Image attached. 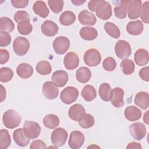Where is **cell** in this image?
Here are the masks:
<instances>
[{
	"label": "cell",
	"instance_id": "6da1fadb",
	"mask_svg": "<svg viewBox=\"0 0 149 149\" xmlns=\"http://www.w3.org/2000/svg\"><path fill=\"white\" fill-rule=\"evenodd\" d=\"M2 121L5 126L8 129H14L17 127L21 122V116L14 109H8L4 112Z\"/></svg>",
	"mask_w": 149,
	"mask_h": 149
},
{
	"label": "cell",
	"instance_id": "7a4b0ae2",
	"mask_svg": "<svg viewBox=\"0 0 149 149\" xmlns=\"http://www.w3.org/2000/svg\"><path fill=\"white\" fill-rule=\"evenodd\" d=\"M30 48L29 40L23 37H17L13 43V48L15 54L19 56H23L27 54Z\"/></svg>",
	"mask_w": 149,
	"mask_h": 149
},
{
	"label": "cell",
	"instance_id": "3957f363",
	"mask_svg": "<svg viewBox=\"0 0 149 149\" xmlns=\"http://www.w3.org/2000/svg\"><path fill=\"white\" fill-rule=\"evenodd\" d=\"M85 63L88 66H96L101 61V56L100 52L95 49L91 48L86 51L83 57Z\"/></svg>",
	"mask_w": 149,
	"mask_h": 149
},
{
	"label": "cell",
	"instance_id": "277c9868",
	"mask_svg": "<svg viewBox=\"0 0 149 149\" xmlns=\"http://www.w3.org/2000/svg\"><path fill=\"white\" fill-rule=\"evenodd\" d=\"M79 95L78 90L73 86H68L64 88L61 93L60 98L65 104H70L74 102Z\"/></svg>",
	"mask_w": 149,
	"mask_h": 149
},
{
	"label": "cell",
	"instance_id": "5b68a950",
	"mask_svg": "<svg viewBox=\"0 0 149 149\" xmlns=\"http://www.w3.org/2000/svg\"><path fill=\"white\" fill-rule=\"evenodd\" d=\"M23 130L26 136L30 139L37 138L41 133V127L34 121L26 120L24 122Z\"/></svg>",
	"mask_w": 149,
	"mask_h": 149
},
{
	"label": "cell",
	"instance_id": "8992f818",
	"mask_svg": "<svg viewBox=\"0 0 149 149\" xmlns=\"http://www.w3.org/2000/svg\"><path fill=\"white\" fill-rule=\"evenodd\" d=\"M115 52L118 58L122 59H127L132 53L130 44L122 40L118 41L115 45Z\"/></svg>",
	"mask_w": 149,
	"mask_h": 149
},
{
	"label": "cell",
	"instance_id": "52a82bcc",
	"mask_svg": "<svg viewBox=\"0 0 149 149\" xmlns=\"http://www.w3.org/2000/svg\"><path fill=\"white\" fill-rule=\"evenodd\" d=\"M68 133L65 129L58 127L55 129L51 133V140L52 144L59 147L63 146L68 138Z\"/></svg>",
	"mask_w": 149,
	"mask_h": 149
},
{
	"label": "cell",
	"instance_id": "ba28073f",
	"mask_svg": "<svg viewBox=\"0 0 149 149\" xmlns=\"http://www.w3.org/2000/svg\"><path fill=\"white\" fill-rule=\"evenodd\" d=\"M95 13L96 15L100 19L108 20L111 17L112 14L111 4L107 1L101 0L96 8Z\"/></svg>",
	"mask_w": 149,
	"mask_h": 149
},
{
	"label": "cell",
	"instance_id": "9c48e42d",
	"mask_svg": "<svg viewBox=\"0 0 149 149\" xmlns=\"http://www.w3.org/2000/svg\"><path fill=\"white\" fill-rule=\"evenodd\" d=\"M70 47L69 40L64 36H59L53 41V48L56 54H64Z\"/></svg>",
	"mask_w": 149,
	"mask_h": 149
},
{
	"label": "cell",
	"instance_id": "30bf717a",
	"mask_svg": "<svg viewBox=\"0 0 149 149\" xmlns=\"http://www.w3.org/2000/svg\"><path fill=\"white\" fill-rule=\"evenodd\" d=\"M42 93L47 99L54 100L58 97L59 89L54 82L47 81L43 84Z\"/></svg>",
	"mask_w": 149,
	"mask_h": 149
},
{
	"label": "cell",
	"instance_id": "8fae6325",
	"mask_svg": "<svg viewBox=\"0 0 149 149\" xmlns=\"http://www.w3.org/2000/svg\"><path fill=\"white\" fill-rule=\"evenodd\" d=\"M129 132L135 140H141L146 134V129L143 123L135 122L129 126Z\"/></svg>",
	"mask_w": 149,
	"mask_h": 149
},
{
	"label": "cell",
	"instance_id": "7c38bea8",
	"mask_svg": "<svg viewBox=\"0 0 149 149\" xmlns=\"http://www.w3.org/2000/svg\"><path fill=\"white\" fill-rule=\"evenodd\" d=\"M84 142V136L79 131H73L69 137L68 144L70 148L72 149H77L80 148Z\"/></svg>",
	"mask_w": 149,
	"mask_h": 149
},
{
	"label": "cell",
	"instance_id": "4fadbf2b",
	"mask_svg": "<svg viewBox=\"0 0 149 149\" xmlns=\"http://www.w3.org/2000/svg\"><path fill=\"white\" fill-rule=\"evenodd\" d=\"M141 5V1L140 0H132L129 1L127 10L129 19H136L140 16Z\"/></svg>",
	"mask_w": 149,
	"mask_h": 149
},
{
	"label": "cell",
	"instance_id": "5bb4252c",
	"mask_svg": "<svg viewBox=\"0 0 149 149\" xmlns=\"http://www.w3.org/2000/svg\"><path fill=\"white\" fill-rule=\"evenodd\" d=\"M63 64L65 68L68 70H73L77 68L79 64L78 55L73 52H68L64 57Z\"/></svg>",
	"mask_w": 149,
	"mask_h": 149
},
{
	"label": "cell",
	"instance_id": "9a60e30c",
	"mask_svg": "<svg viewBox=\"0 0 149 149\" xmlns=\"http://www.w3.org/2000/svg\"><path fill=\"white\" fill-rule=\"evenodd\" d=\"M42 33L47 37H53L58 31V25L51 20H45L41 26Z\"/></svg>",
	"mask_w": 149,
	"mask_h": 149
},
{
	"label": "cell",
	"instance_id": "2e32d148",
	"mask_svg": "<svg viewBox=\"0 0 149 149\" xmlns=\"http://www.w3.org/2000/svg\"><path fill=\"white\" fill-rule=\"evenodd\" d=\"M78 19L81 24L87 26H93L97 22L95 15L87 10H83L79 13Z\"/></svg>",
	"mask_w": 149,
	"mask_h": 149
},
{
	"label": "cell",
	"instance_id": "e0dca14e",
	"mask_svg": "<svg viewBox=\"0 0 149 149\" xmlns=\"http://www.w3.org/2000/svg\"><path fill=\"white\" fill-rule=\"evenodd\" d=\"M124 91L120 87H115L112 90V96L111 100V104L116 108H120L123 106Z\"/></svg>",
	"mask_w": 149,
	"mask_h": 149
},
{
	"label": "cell",
	"instance_id": "ac0fdd59",
	"mask_svg": "<svg viewBox=\"0 0 149 149\" xmlns=\"http://www.w3.org/2000/svg\"><path fill=\"white\" fill-rule=\"evenodd\" d=\"M68 74L64 70H56L52 75V80L58 87H63L68 82Z\"/></svg>",
	"mask_w": 149,
	"mask_h": 149
},
{
	"label": "cell",
	"instance_id": "d6986e66",
	"mask_svg": "<svg viewBox=\"0 0 149 149\" xmlns=\"http://www.w3.org/2000/svg\"><path fill=\"white\" fill-rule=\"evenodd\" d=\"M13 137L15 142L20 147H25L30 143V139L26 136L23 129L22 128H19L14 131Z\"/></svg>",
	"mask_w": 149,
	"mask_h": 149
},
{
	"label": "cell",
	"instance_id": "ffe728a7",
	"mask_svg": "<svg viewBox=\"0 0 149 149\" xmlns=\"http://www.w3.org/2000/svg\"><path fill=\"white\" fill-rule=\"evenodd\" d=\"M135 63L139 66H144L147 65L149 61V55L148 51L144 48L137 49L134 56Z\"/></svg>",
	"mask_w": 149,
	"mask_h": 149
},
{
	"label": "cell",
	"instance_id": "44dd1931",
	"mask_svg": "<svg viewBox=\"0 0 149 149\" xmlns=\"http://www.w3.org/2000/svg\"><path fill=\"white\" fill-rule=\"evenodd\" d=\"M124 115L128 120L133 122L140 119L141 116V111L134 106H129L125 109Z\"/></svg>",
	"mask_w": 149,
	"mask_h": 149
},
{
	"label": "cell",
	"instance_id": "7402d4cb",
	"mask_svg": "<svg viewBox=\"0 0 149 149\" xmlns=\"http://www.w3.org/2000/svg\"><path fill=\"white\" fill-rule=\"evenodd\" d=\"M134 104L145 110L148 108L149 105V95L147 92L140 91L138 93L134 99Z\"/></svg>",
	"mask_w": 149,
	"mask_h": 149
},
{
	"label": "cell",
	"instance_id": "603a6c76",
	"mask_svg": "<svg viewBox=\"0 0 149 149\" xmlns=\"http://www.w3.org/2000/svg\"><path fill=\"white\" fill-rule=\"evenodd\" d=\"M16 73L20 77L26 79L32 76L33 73V69L30 65L27 63H22L17 66L16 68Z\"/></svg>",
	"mask_w": 149,
	"mask_h": 149
},
{
	"label": "cell",
	"instance_id": "cb8c5ba5",
	"mask_svg": "<svg viewBox=\"0 0 149 149\" xmlns=\"http://www.w3.org/2000/svg\"><path fill=\"white\" fill-rule=\"evenodd\" d=\"M86 113L83 106L79 104H76L72 105L69 109V117L74 121H77L79 119Z\"/></svg>",
	"mask_w": 149,
	"mask_h": 149
},
{
	"label": "cell",
	"instance_id": "d4e9b609",
	"mask_svg": "<svg viewBox=\"0 0 149 149\" xmlns=\"http://www.w3.org/2000/svg\"><path fill=\"white\" fill-rule=\"evenodd\" d=\"M127 33L131 35L137 36L140 34L143 31V24L140 20L129 22L126 26Z\"/></svg>",
	"mask_w": 149,
	"mask_h": 149
},
{
	"label": "cell",
	"instance_id": "484cf974",
	"mask_svg": "<svg viewBox=\"0 0 149 149\" xmlns=\"http://www.w3.org/2000/svg\"><path fill=\"white\" fill-rule=\"evenodd\" d=\"M33 9L36 15L42 18L47 17L49 13L46 3L42 1H36L33 6Z\"/></svg>",
	"mask_w": 149,
	"mask_h": 149
},
{
	"label": "cell",
	"instance_id": "4316f807",
	"mask_svg": "<svg viewBox=\"0 0 149 149\" xmlns=\"http://www.w3.org/2000/svg\"><path fill=\"white\" fill-rule=\"evenodd\" d=\"M98 93L101 99L104 101H109L112 96V90L107 83H102L98 89Z\"/></svg>",
	"mask_w": 149,
	"mask_h": 149
},
{
	"label": "cell",
	"instance_id": "83f0119b",
	"mask_svg": "<svg viewBox=\"0 0 149 149\" xmlns=\"http://www.w3.org/2000/svg\"><path fill=\"white\" fill-rule=\"evenodd\" d=\"M80 36L83 40L92 41L95 40L98 36L97 30L91 27H84L80 30Z\"/></svg>",
	"mask_w": 149,
	"mask_h": 149
},
{
	"label": "cell",
	"instance_id": "f1b7e54d",
	"mask_svg": "<svg viewBox=\"0 0 149 149\" xmlns=\"http://www.w3.org/2000/svg\"><path fill=\"white\" fill-rule=\"evenodd\" d=\"M91 73L90 70L87 67H80L76 71V77L78 81L81 83H86L91 78Z\"/></svg>",
	"mask_w": 149,
	"mask_h": 149
},
{
	"label": "cell",
	"instance_id": "f546056e",
	"mask_svg": "<svg viewBox=\"0 0 149 149\" xmlns=\"http://www.w3.org/2000/svg\"><path fill=\"white\" fill-rule=\"evenodd\" d=\"M81 95L86 101L90 102L95 98L97 91L93 86L86 85L81 90Z\"/></svg>",
	"mask_w": 149,
	"mask_h": 149
},
{
	"label": "cell",
	"instance_id": "4dcf8cb0",
	"mask_svg": "<svg viewBox=\"0 0 149 149\" xmlns=\"http://www.w3.org/2000/svg\"><path fill=\"white\" fill-rule=\"evenodd\" d=\"M76 20V16L74 13L70 10L63 12L59 16V21L63 26L72 24Z\"/></svg>",
	"mask_w": 149,
	"mask_h": 149
},
{
	"label": "cell",
	"instance_id": "1f68e13d",
	"mask_svg": "<svg viewBox=\"0 0 149 149\" xmlns=\"http://www.w3.org/2000/svg\"><path fill=\"white\" fill-rule=\"evenodd\" d=\"M44 126L48 129H54L59 124V118L54 114H48L44 116L43 119Z\"/></svg>",
	"mask_w": 149,
	"mask_h": 149
},
{
	"label": "cell",
	"instance_id": "d6a6232c",
	"mask_svg": "<svg viewBox=\"0 0 149 149\" xmlns=\"http://www.w3.org/2000/svg\"><path fill=\"white\" fill-rule=\"evenodd\" d=\"M79 125L84 129L91 127L95 122L94 117L89 113H84L77 120Z\"/></svg>",
	"mask_w": 149,
	"mask_h": 149
},
{
	"label": "cell",
	"instance_id": "836d02e7",
	"mask_svg": "<svg viewBox=\"0 0 149 149\" xmlns=\"http://www.w3.org/2000/svg\"><path fill=\"white\" fill-rule=\"evenodd\" d=\"M129 1H120L119 5L114 8L115 15L116 17L120 19L126 17Z\"/></svg>",
	"mask_w": 149,
	"mask_h": 149
},
{
	"label": "cell",
	"instance_id": "e575fe53",
	"mask_svg": "<svg viewBox=\"0 0 149 149\" xmlns=\"http://www.w3.org/2000/svg\"><path fill=\"white\" fill-rule=\"evenodd\" d=\"M36 69L37 73L40 74L45 76L49 74L51 72L52 67L48 61H41L37 63Z\"/></svg>",
	"mask_w": 149,
	"mask_h": 149
},
{
	"label": "cell",
	"instance_id": "d590c367",
	"mask_svg": "<svg viewBox=\"0 0 149 149\" xmlns=\"http://www.w3.org/2000/svg\"><path fill=\"white\" fill-rule=\"evenodd\" d=\"M15 29L13 21L7 17H2L0 19V30L8 33L12 32Z\"/></svg>",
	"mask_w": 149,
	"mask_h": 149
},
{
	"label": "cell",
	"instance_id": "8d00e7d4",
	"mask_svg": "<svg viewBox=\"0 0 149 149\" xmlns=\"http://www.w3.org/2000/svg\"><path fill=\"white\" fill-rule=\"evenodd\" d=\"M105 31L112 37L118 38L120 35V32L118 27L113 23L108 22L104 24Z\"/></svg>",
	"mask_w": 149,
	"mask_h": 149
},
{
	"label": "cell",
	"instance_id": "74e56055",
	"mask_svg": "<svg viewBox=\"0 0 149 149\" xmlns=\"http://www.w3.org/2000/svg\"><path fill=\"white\" fill-rule=\"evenodd\" d=\"M120 68L122 72L126 75L132 74L135 69V65L133 61L129 59H123L120 64Z\"/></svg>",
	"mask_w": 149,
	"mask_h": 149
},
{
	"label": "cell",
	"instance_id": "f35d334b",
	"mask_svg": "<svg viewBox=\"0 0 149 149\" xmlns=\"http://www.w3.org/2000/svg\"><path fill=\"white\" fill-rule=\"evenodd\" d=\"M11 143V139L8 131L6 129L0 130V148L6 149L8 148Z\"/></svg>",
	"mask_w": 149,
	"mask_h": 149
},
{
	"label": "cell",
	"instance_id": "ab89813d",
	"mask_svg": "<svg viewBox=\"0 0 149 149\" xmlns=\"http://www.w3.org/2000/svg\"><path fill=\"white\" fill-rule=\"evenodd\" d=\"M13 76L12 70L7 67L1 68L0 69V81L3 83H6L11 80Z\"/></svg>",
	"mask_w": 149,
	"mask_h": 149
},
{
	"label": "cell",
	"instance_id": "60d3db41",
	"mask_svg": "<svg viewBox=\"0 0 149 149\" xmlns=\"http://www.w3.org/2000/svg\"><path fill=\"white\" fill-rule=\"evenodd\" d=\"M17 28L19 33L22 35H28L33 30L32 25L29 21H23L17 23Z\"/></svg>",
	"mask_w": 149,
	"mask_h": 149
},
{
	"label": "cell",
	"instance_id": "b9f144b4",
	"mask_svg": "<svg viewBox=\"0 0 149 149\" xmlns=\"http://www.w3.org/2000/svg\"><path fill=\"white\" fill-rule=\"evenodd\" d=\"M48 3L53 12L59 13L63 9L64 2L62 0H49Z\"/></svg>",
	"mask_w": 149,
	"mask_h": 149
},
{
	"label": "cell",
	"instance_id": "7bdbcfd3",
	"mask_svg": "<svg viewBox=\"0 0 149 149\" xmlns=\"http://www.w3.org/2000/svg\"><path fill=\"white\" fill-rule=\"evenodd\" d=\"M140 17L141 20L145 23L149 22V1H146L143 5H141Z\"/></svg>",
	"mask_w": 149,
	"mask_h": 149
},
{
	"label": "cell",
	"instance_id": "ee69618b",
	"mask_svg": "<svg viewBox=\"0 0 149 149\" xmlns=\"http://www.w3.org/2000/svg\"><path fill=\"white\" fill-rule=\"evenodd\" d=\"M116 66V62L113 58L107 57L102 62L103 68L108 72L113 71L115 70Z\"/></svg>",
	"mask_w": 149,
	"mask_h": 149
},
{
	"label": "cell",
	"instance_id": "f6af8a7d",
	"mask_svg": "<svg viewBox=\"0 0 149 149\" xmlns=\"http://www.w3.org/2000/svg\"><path fill=\"white\" fill-rule=\"evenodd\" d=\"M14 19L15 22L18 23L23 21L30 22V16L28 13L24 10H19L15 13Z\"/></svg>",
	"mask_w": 149,
	"mask_h": 149
},
{
	"label": "cell",
	"instance_id": "bcb514c9",
	"mask_svg": "<svg viewBox=\"0 0 149 149\" xmlns=\"http://www.w3.org/2000/svg\"><path fill=\"white\" fill-rule=\"evenodd\" d=\"M11 42L10 35L5 31H0V46L1 47H6Z\"/></svg>",
	"mask_w": 149,
	"mask_h": 149
},
{
	"label": "cell",
	"instance_id": "7dc6e473",
	"mask_svg": "<svg viewBox=\"0 0 149 149\" xmlns=\"http://www.w3.org/2000/svg\"><path fill=\"white\" fill-rule=\"evenodd\" d=\"M11 3L13 6L16 8H23L27 6L29 3L28 0H12Z\"/></svg>",
	"mask_w": 149,
	"mask_h": 149
},
{
	"label": "cell",
	"instance_id": "c3c4849f",
	"mask_svg": "<svg viewBox=\"0 0 149 149\" xmlns=\"http://www.w3.org/2000/svg\"><path fill=\"white\" fill-rule=\"evenodd\" d=\"M139 76L143 80L146 81H148V80H149V68H148V66H146L140 70Z\"/></svg>",
	"mask_w": 149,
	"mask_h": 149
},
{
	"label": "cell",
	"instance_id": "681fc988",
	"mask_svg": "<svg viewBox=\"0 0 149 149\" xmlns=\"http://www.w3.org/2000/svg\"><path fill=\"white\" fill-rule=\"evenodd\" d=\"M30 148H47V146L45 143L41 140H36L31 142Z\"/></svg>",
	"mask_w": 149,
	"mask_h": 149
},
{
	"label": "cell",
	"instance_id": "f907efd6",
	"mask_svg": "<svg viewBox=\"0 0 149 149\" xmlns=\"http://www.w3.org/2000/svg\"><path fill=\"white\" fill-rule=\"evenodd\" d=\"M0 54H1V60L0 63L1 65L6 63L10 57L9 52L5 49H0Z\"/></svg>",
	"mask_w": 149,
	"mask_h": 149
},
{
	"label": "cell",
	"instance_id": "816d5d0a",
	"mask_svg": "<svg viewBox=\"0 0 149 149\" xmlns=\"http://www.w3.org/2000/svg\"><path fill=\"white\" fill-rule=\"evenodd\" d=\"M101 1V0H97V1H90L88 2V9L92 12H95L96 8L98 3Z\"/></svg>",
	"mask_w": 149,
	"mask_h": 149
},
{
	"label": "cell",
	"instance_id": "f5cc1de1",
	"mask_svg": "<svg viewBox=\"0 0 149 149\" xmlns=\"http://www.w3.org/2000/svg\"><path fill=\"white\" fill-rule=\"evenodd\" d=\"M126 148H139V149H141V148H142V147H141V146L140 143L133 141V142L129 143L128 144L127 146L126 147Z\"/></svg>",
	"mask_w": 149,
	"mask_h": 149
},
{
	"label": "cell",
	"instance_id": "db71d44e",
	"mask_svg": "<svg viewBox=\"0 0 149 149\" xmlns=\"http://www.w3.org/2000/svg\"><path fill=\"white\" fill-rule=\"evenodd\" d=\"M0 90H1V94H0L1 100H0V101H1V102H2L6 98V90H5V87L2 84H1Z\"/></svg>",
	"mask_w": 149,
	"mask_h": 149
},
{
	"label": "cell",
	"instance_id": "11a10c76",
	"mask_svg": "<svg viewBox=\"0 0 149 149\" xmlns=\"http://www.w3.org/2000/svg\"><path fill=\"white\" fill-rule=\"evenodd\" d=\"M143 120L146 124L149 123V111H146L143 116Z\"/></svg>",
	"mask_w": 149,
	"mask_h": 149
},
{
	"label": "cell",
	"instance_id": "9f6ffc18",
	"mask_svg": "<svg viewBox=\"0 0 149 149\" xmlns=\"http://www.w3.org/2000/svg\"><path fill=\"white\" fill-rule=\"evenodd\" d=\"M71 2L75 5L76 6H79V5H81L83 3H84L86 1H82V0H72L71 1Z\"/></svg>",
	"mask_w": 149,
	"mask_h": 149
}]
</instances>
